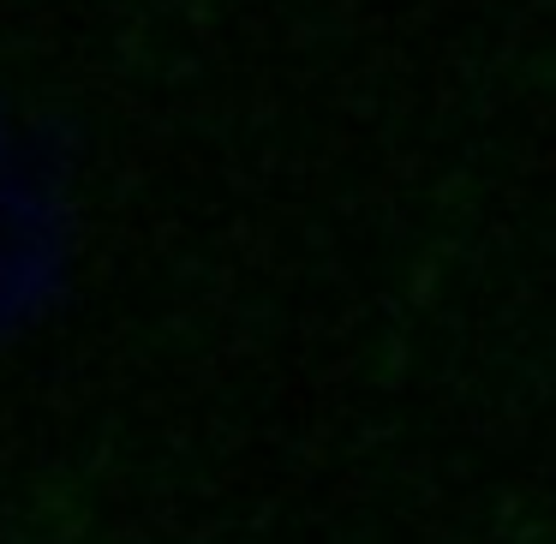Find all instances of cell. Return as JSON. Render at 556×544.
<instances>
[{
	"label": "cell",
	"instance_id": "obj_1",
	"mask_svg": "<svg viewBox=\"0 0 556 544\" xmlns=\"http://www.w3.org/2000/svg\"><path fill=\"white\" fill-rule=\"evenodd\" d=\"M42 186L18 138L0 126V300H13L25 281L30 257H37V222H42Z\"/></svg>",
	"mask_w": 556,
	"mask_h": 544
}]
</instances>
